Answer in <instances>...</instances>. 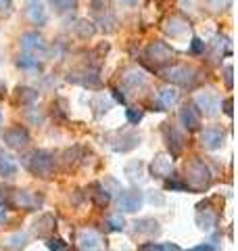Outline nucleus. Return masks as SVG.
Instances as JSON below:
<instances>
[{"instance_id":"nucleus-24","label":"nucleus","mask_w":238,"mask_h":251,"mask_svg":"<svg viewBox=\"0 0 238 251\" xmlns=\"http://www.w3.org/2000/svg\"><path fill=\"white\" fill-rule=\"evenodd\" d=\"M134 232L136 234H146V237H155L161 232V224L155 218H140L134 222Z\"/></svg>"},{"instance_id":"nucleus-15","label":"nucleus","mask_w":238,"mask_h":251,"mask_svg":"<svg viewBox=\"0 0 238 251\" xmlns=\"http://www.w3.org/2000/svg\"><path fill=\"white\" fill-rule=\"evenodd\" d=\"M178 120H180V124L184 126V128H186L188 132H196V130H201V113L196 111L192 103L182 105V109L178 111Z\"/></svg>"},{"instance_id":"nucleus-4","label":"nucleus","mask_w":238,"mask_h":251,"mask_svg":"<svg viewBox=\"0 0 238 251\" xmlns=\"http://www.w3.org/2000/svg\"><path fill=\"white\" fill-rule=\"evenodd\" d=\"M159 77L173 86H182V88H194V86L203 80V72L192 65H169L159 72Z\"/></svg>"},{"instance_id":"nucleus-21","label":"nucleus","mask_w":238,"mask_h":251,"mask_svg":"<svg viewBox=\"0 0 238 251\" xmlns=\"http://www.w3.org/2000/svg\"><path fill=\"white\" fill-rule=\"evenodd\" d=\"M196 224H198V228L201 230H213L217 226V214L213 209L207 207V203H201V205L196 207Z\"/></svg>"},{"instance_id":"nucleus-20","label":"nucleus","mask_w":238,"mask_h":251,"mask_svg":"<svg viewBox=\"0 0 238 251\" xmlns=\"http://www.w3.org/2000/svg\"><path fill=\"white\" fill-rule=\"evenodd\" d=\"M54 230H57V218L52 214H42L34 222V232L40 239H50Z\"/></svg>"},{"instance_id":"nucleus-34","label":"nucleus","mask_w":238,"mask_h":251,"mask_svg":"<svg viewBox=\"0 0 238 251\" xmlns=\"http://www.w3.org/2000/svg\"><path fill=\"white\" fill-rule=\"evenodd\" d=\"M125 117H128V124L130 126H138L142 122V117H144V109H140V107H128V109H125Z\"/></svg>"},{"instance_id":"nucleus-8","label":"nucleus","mask_w":238,"mask_h":251,"mask_svg":"<svg viewBox=\"0 0 238 251\" xmlns=\"http://www.w3.org/2000/svg\"><path fill=\"white\" fill-rule=\"evenodd\" d=\"M161 134H163V140H165V147H167V151H169V157L171 159H178V157L184 153V147H186L184 134H182L173 124H163Z\"/></svg>"},{"instance_id":"nucleus-39","label":"nucleus","mask_w":238,"mask_h":251,"mask_svg":"<svg viewBox=\"0 0 238 251\" xmlns=\"http://www.w3.org/2000/svg\"><path fill=\"white\" fill-rule=\"evenodd\" d=\"M207 4H209V9L211 11H228L230 9V4H232V0H207Z\"/></svg>"},{"instance_id":"nucleus-46","label":"nucleus","mask_w":238,"mask_h":251,"mask_svg":"<svg viewBox=\"0 0 238 251\" xmlns=\"http://www.w3.org/2000/svg\"><path fill=\"white\" fill-rule=\"evenodd\" d=\"M4 94H6V86L0 82V99H4Z\"/></svg>"},{"instance_id":"nucleus-31","label":"nucleus","mask_w":238,"mask_h":251,"mask_svg":"<svg viewBox=\"0 0 238 251\" xmlns=\"http://www.w3.org/2000/svg\"><path fill=\"white\" fill-rule=\"evenodd\" d=\"M25 245H27V234L25 232H15V234H11V237L4 239V247L11 249V251H19Z\"/></svg>"},{"instance_id":"nucleus-37","label":"nucleus","mask_w":238,"mask_h":251,"mask_svg":"<svg viewBox=\"0 0 238 251\" xmlns=\"http://www.w3.org/2000/svg\"><path fill=\"white\" fill-rule=\"evenodd\" d=\"M107 224H109V228H111V230H115V232H119V230H123V228H125V222H123L121 214H113V216H109Z\"/></svg>"},{"instance_id":"nucleus-44","label":"nucleus","mask_w":238,"mask_h":251,"mask_svg":"<svg viewBox=\"0 0 238 251\" xmlns=\"http://www.w3.org/2000/svg\"><path fill=\"white\" fill-rule=\"evenodd\" d=\"M111 92H113V97H115L117 103L125 105V94H121V90H119V88H111Z\"/></svg>"},{"instance_id":"nucleus-1","label":"nucleus","mask_w":238,"mask_h":251,"mask_svg":"<svg viewBox=\"0 0 238 251\" xmlns=\"http://www.w3.org/2000/svg\"><path fill=\"white\" fill-rule=\"evenodd\" d=\"M184 184L190 193H205L213 184V172L201 157H190L184 166Z\"/></svg>"},{"instance_id":"nucleus-12","label":"nucleus","mask_w":238,"mask_h":251,"mask_svg":"<svg viewBox=\"0 0 238 251\" xmlns=\"http://www.w3.org/2000/svg\"><path fill=\"white\" fill-rule=\"evenodd\" d=\"M194 109L196 111H201L203 115H207V117H213L217 113V107H219V99H217V94L215 92H211V90H203V92H198L196 97H194Z\"/></svg>"},{"instance_id":"nucleus-16","label":"nucleus","mask_w":238,"mask_h":251,"mask_svg":"<svg viewBox=\"0 0 238 251\" xmlns=\"http://www.w3.org/2000/svg\"><path fill=\"white\" fill-rule=\"evenodd\" d=\"M77 249L79 251H102V239L96 230L84 228L77 232Z\"/></svg>"},{"instance_id":"nucleus-14","label":"nucleus","mask_w":238,"mask_h":251,"mask_svg":"<svg viewBox=\"0 0 238 251\" xmlns=\"http://www.w3.org/2000/svg\"><path fill=\"white\" fill-rule=\"evenodd\" d=\"M173 172V159L167 153H157L150 161V176L159 180H167Z\"/></svg>"},{"instance_id":"nucleus-5","label":"nucleus","mask_w":238,"mask_h":251,"mask_svg":"<svg viewBox=\"0 0 238 251\" xmlns=\"http://www.w3.org/2000/svg\"><path fill=\"white\" fill-rule=\"evenodd\" d=\"M67 82L77 84V86H84V88H90V90H98L100 86H102L98 69L92 67V65H86V67H79V69L69 72L67 74Z\"/></svg>"},{"instance_id":"nucleus-42","label":"nucleus","mask_w":238,"mask_h":251,"mask_svg":"<svg viewBox=\"0 0 238 251\" xmlns=\"http://www.w3.org/2000/svg\"><path fill=\"white\" fill-rule=\"evenodd\" d=\"M186 251H219V249H217V245H213V243H198V245L190 247Z\"/></svg>"},{"instance_id":"nucleus-30","label":"nucleus","mask_w":238,"mask_h":251,"mask_svg":"<svg viewBox=\"0 0 238 251\" xmlns=\"http://www.w3.org/2000/svg\"><path fill=\"white\" fill-rule=\"evenodd\" d=\"M73 29H75V34L82 38V40H88V38H92L94 34H96V27H94V23L88 21V19H77Z\"/></svg>"},{"instance_id":"nucleus-7","label":"nucleus","mask_w":238,"mask_h":251,"mask_svg":"<svg viewBox=\"0 0 238 251\" xmlns=\"http://www.w3.org/2000/svg\"><path fill=\"white\" fill-rule=\"evenodd\" d=\"M107 140L115 153H130L140 145V136L134 130H115L107 136Z\"/></svg>"},{"instance_id":"nucleus-22","label":"nucleus","mask_w":238,"mask_h":251,"mask_svg":"<svg viewBox=\"0 0 238 251\" xmlns=\"http://www.w3.org/2000/svg\"><path fill=\"white\" fill-rule=\"evenodd\" d=\"M123 174L128 176V180H130L132 184H142V182H144V178H146V174H144V163H142L140 159L128 161V163H125V168H123Z\"/></svg>"},{"instance_id":"nucleus-29","label":"nucleus","mask_w":238,"mask_h":251,"mask_svg":"<svg viewBox=\"0 0 238 251\" xmlns=\"http://www.w3.org/2000/svg\"><path fill=\"white\" fill-rule=\"evenodd\" d=\"M92 109H94V115L96 117H100L102 113H107L109 109H111V105H113V100L109 99V94H105V92H100V94H96V97L92 99Z\"/></svg>"},{"instance_id":"nucleus-48","label":"nucleus","mask_w":238,"mask_h":251,"mask_svg":"<svg viewBox=\"0 0 238 251\" xmlns=\"http://www.w3.org/2000/svg\"><path fill=\"white\" fill-rule=\"evenodd\" d=\"M0 124H2V111H0Z\"/></svg>"},{"instance_id":"nucleus-40","label":"nucleus","mask_w":238,"mask_h":251,"mask_svg":"<svg viewBox=\"0 0 238 251\" xmlns=\"http://www.w3.org/2000/svg\"><path fill=\"white\" fill-rule=\"evenodd\" d=\"M232 74H234V67L232 65H226L224 67V82H226V88L228 90L234 88V77H232Z\"/></svg>"},{"instance_id":"nucleus-10","label":"nucleus","mask_w":238,"mask_h":251,"mask_svg":"<svg viewBox=\"0 0 238 251\" xmlns=\"http://www.w3.org/2000/svg\"><path fill=\"white\" fill-rule=\"evenodd\" d=\"M198 143H201V147L205 151H217V149H221L226 143V132L221 128H217V126H209V128L201 130Z\"/></svg>"},{"instance_id":"nucleus-11","label":"nucleus","mask_w":238,"mask_h":251,"mask_svg":"<svg viewBox=\"0 0 238 251\" xmlns=\"http://www.w3.org/2000/svg\"><path fill=\"white\" fill-rule=\"evenodd\" d=\"M2 140H4L6 147L13 149V151H23V149L29 145L31 138H29L27 128H23V126H13V128L4 130Z\"/></svg>"},{"instance_id":"nucleus-45","label":"nucleus","mask_w":238,"mask_h":251,"mask_svg":"<svg viewBox=\"0 0 238 251\" xmlns=\"http://www.w3.org/2000/svg\"><path fill=\"white\" fill-rule=\"evenodd\" d=\"M4 216H6V205L0 203V220H4Z\"/></svg>"},{"instance_id":"nucleus-35","label":"nucleus","mask_w":238,"mask_h":251,"mask_svg":"<svg viewBox=\"0 0 238 251\" xmlns=\"http://www.w3.org/2000/svg\"><path fill=\"white\" fill-rule=\"evenodd\" d=\"M52 4L59 13H71L77 9V0H52Z\"/></svg>"},{"instance_id":"nucleus-38","label":"nucleus","mask_w":238,"mask_h":251,"mask_svg":"<svg viewBox=\"0 0 238 251\" xmlns=\"http://www.w3.org/2000/svg\"><path fill=\"white\" fill-rule=\"evenodd\" d=\"M205 50H207V44L198 36H192V40H190V54H203Z\"/></svg>"},{"instance_id":"nucleus-33","label":"nucleus","mask_w":238,"mask_h":251,"mask_svg":"<svg viewBox=\"0 0 238 251\" xmlns=\"http://www.w3.org/2000/svg\"><path fill=\"white\" fill-rule=\"evenodd\" d=\"M165 188H167V191H180V193H186L188 191V186L184 184L182 176H169L167 180H165Z\"/></svg>"},{"instance_id":"nucleus-23","label":"nucleus","mask_w":238,"mask_h":251,"mask_svg":"<svg viewBox=\"0 0 238 251\" xmlns=\"http://www.w3.org/2000/svg\"><path fill=\"white\" fill-rule=\"evenodd\" d=\"M88 193H90V199H92V203L96 205L98 209H105L109 203H111V193L107 191L105 186H102L100 182H94V184H90V188H88Z\"/></svg>"},{"instance_id":"nucleus-26","label":"nucleus","mask_w":238,"mask_h":251,"mask_svg":"<svg viewBox=\"0 0 238 251\" xmlns=\"http://www.w3.org/2000/svg\"><path fill=\"white\" fill-rule=\"evenodd\" d=\"M15 63H17V67L23 69V72H40V69H42V61L38 57H34V54H27V52L17 54Z\"/></svg>"},{"instance_id":"nucleus-9","label":"nucleus","mask_w":238,"mask_h":251,"mask_svg":"<svg viewBox=\"0 0 238 251\" xmlns=\"http://www.w3.org/2000/svg\"><path fill=\"white\" fill-rule=\"evenodd\" d=\"M144 203V193H140L138 188H128V191H121L117 197V207L119 214H136Z\"/></svg>"},{"instance_id":"nucleus-19","label":"nucleus","mask_w":238,"mask_h":251,"mask_svg":"<svg viewBox=\"0 0 238 251\" xmlns=\"http://www.w3.org/2000/svg\"><path fill=\"white\" fill-rule=\"evenodd\" d=\"M25 17L29 19L31 25H46L48 21V13H46L44 4L40 0H29L25 6Z\"/></svg>"},{"instance_id":"nucleus-25","label":"nucleus","mask_w":238,"mask_h":251,"mask_svg":"<svg viewBox=\"0 0 238 251\" xmlns=\"http://www.w3.org/2000/svg\"><path fill=\"white\" fill-rule=\"evenodd\" d=\"M186 29H188V21L182 19V17H178V15H171V17H167V21L163 23V31H165L167 36H171V38L182 36Z\"/></svg>"},{"instance_id":"nucleus-28","label":"nucleus","mask_w":238,"mask_h":251,"mask_svg":"<svg viewBox=\"0 0 238 251\" xmlns=\"http://www.w3.org/2000/svg\"><path fill=\"white\" fill-rule=\"evenodd\" d=\"M17 172H19L17 161H15L13 157H9V155L0 153V176L2 178H13V176H17Z\"/></svg>"},{"instance_id":"nucleus-13","label":"nucleus","mask_w":238,"mask_h":251,"mask_svg":"<svg viewBox=\"0 0 238 251\" xmlns=\"http://www.w3.org/2000/svg\"><path fill=\"white\" fill-rule=\"evenodd\" d=\"M19 44H21L23 52L34 54V57L46 52V42H44L42 34H38V31H25V34H21Z\"/></svg>"},{"instance_id":"nucleus-47","label":"nucleus","mask_w":238,"mask_h":251,"mask_svg":"<svg viewBox=\"0 0 238 251\" xmlns=\"http://www.w3.org/2000/svg\"><path fill=\"white\" fill-rule=\"evenodd\" d=\"M121 2H125V4H130V6H134V4H136V2H138V0H121Z\"/></svg>"},{"instance_id":"nucleus-32","label":"nucleus","mask_w":238,"mask_h":251,"mask_svg":"<svg viewBox=\"0 0 238 251\" xmlns=\"http://www.w3.org/2000/svg\"><path fill=\"white\" fill-rule=\"evenodd\" d=\"M138 251H182L176 243H144Z\"/></svg>"},{"instance_id":"nucleus-6","label":"nucleus","mask_w":238,"mask_h":251,"mask_svg":"<svg viewBox=\"0 0 238 251\" xmlns=\"http://www.w3.org/2000/svg\"><path fill=\"white\" fill-rule=\"evenodd\" d=\"M44 203V195H38L34 191H11L9 197V207H17V209H25V211H36L42 207Z\"/></svg>"},{"instance_id":"nucleus-36","label":"nucleus","mask_w":238,"mask_h":251,"mask_svg":"<svg viewBox=\"0 0 238 251\" xmlns=\"http://www.w3.org/2000/svg\"><path fill=\"white\" fill-rule=\"evenodd\" d=\"M46 247H48V251H69L67 247V243L59 239V237H50V239H46Z\"/></svg>"},{"instance_id":"nucleus-17","label":"nucleus","mask_w":238,"mask_h":251,"mask_svg":"<svg viewBox=\"0 0 238 251\" xmlns=\"http://www.w3.org/2000/svg\"><path fill=\"white\" fill-rule=\"evenodd\" d=\"M178 97H180V92L176 88H171V86L161 88L157 92V99L153 100V111H167V109H171L178 103Z\"/></svg>"},{"instance_id":"nucleus-18","label":"nucleus","mask_w":238,"mask_h":251,"mask_svg":"<svg viewBox=\"0 0 238 251\" xmlns=\"http://www.w3.org/2000/svg\"><path fill=\"white\" fill-rule=\"evenodd\" d=\"M121 86L125 90L132 92H140L142 88H146V75L140 72V69H125L121 75Z\"/></svg>"},{"instance_id":"nucleus-2","label":"nucleus","mask_w":238,"mask_h":251,"mask_svg":"<svg viewBox=\"0 0 238 251\" xmlns=\"http://www.w3.org/2000/svg\"><path fill=\"white\" fill-rule=\"evenodd\" d=\"M21 163L31 176L42 178V180L52 178L54 172H57V157H54V153L46 151V149H34V151H29L27 155H23Z\"/></svg>"},{"instance_id":"nucleus-3","label":"nucleus","mask_w":238,"mask_h":251,"mask_svg":"<svg viewBox=\"0 0 238 251\" xmlns=\"http://www.w3.org/2000/svg\"><path fill=\"white\" fill-rule=\"evenodd\" d=\"M173 59H176V50L171 49L167 42L163 40H153L146 44V49L142 50V63L150 69V72L159 74L161 69L173 65Z\"/></svg>"},{"instance_id":"nucleus-43","label":"nucleus","mask_w":238,"mask_h":251,"mask_svg":"<svg viewBox=\"0 0 238 251\" xmlns=\"http://www.w3.org/2000/svg\"><path fill=\"white\" fill-rule=\"evenodd\" d=\"M221 107H224V113H226L228 117H232V107H234V100H232V97H228V99L221 100Z\"/></svg>"},{"instance_id":"nucleus-27","label":"nucleus","mask_w":238,"mask_h":251,"mask_svg":"<svg viewBox=\"0 0 238 251\" xmlns=\"http://www.w3.org/2000/svg\"><path fill=\"white\" fill-rule=\"evenodd\" d=\"M15 100L19 105H34L38 100V90L29 88V86H17L15 88Z\"/></svg>"},{"instance_id":"nucleus-41","label":"nucleus","mask_w":238,"mask_h":251,"mask_svg":"<svg viewBox=\"0 0 238 251\" xmlns=\"http://www.w3.org/2000/svg\"><path fill=\"white\" fill-rule=\"evenodd\" d=\"M13 13V0H0V17H9Z\"/></svg>"}]
</instances>
